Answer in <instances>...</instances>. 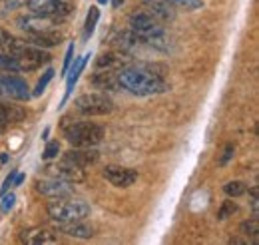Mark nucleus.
<instances>
[{
    "instance_id": "obj_26",
    "label": "nucleus",
    "mask_w": 259,
    "mask_h": 245,
    "mask_svg": "<svg viewBox=\"0 0 259 245\" xmlns=\"http://www.w3.org/2000/svg\"><path fill=\"white\" fill-rule=\"evenodd\" d=\"M0 70H10V72H16V60L12 54H6V52H0Z\"/></svg>"
},
{
    "instance_id": "obj_34",
    "label": "nucleus",
    "mask_w": 259,
    "mask_h": 245,
    "mask_svg": "<svg viewBox=\"0 0 259 245\" xmlns=\"http://www.w3.org/2000/svg\"><path fill=\"white\" fill-rule=\"evenodd\" d=\"M72 56H74V44L68 46V52H66V56H64V66H62V74H64V76H66V72H68V68H70V64H72Z\"/></svg>"
},
{
    "instance_id": "obj_15",
    "label": "nucleus",
    "mask_w": 259,
    "mask_h": 245,
    "mask_svg": "<svg viewBox=\"0 0 259 245\" xmlns=\"http://www.w3.org/2000/svg\"><path fill=\"white\" fill-rule=\"evenodd\" d=\"M62 40V34L54 28L50 30H42V32H34V34H28V44H34L38 48H52V46H58Z\"/></svg>"
},
{
    "instance_id": "obj_8",
    "label": "nucleus",
    "mask_w": 259,
    "mask_h": 245,
    "mask_svg": "<svg viewBox=\"0 0 259 245\" xmlns=\"http://www.w3.org/2000/svg\"><path fill=\"white\" fill-rule=\"evenodd\" d=\"M72 10H74V6L70 2H66V0H48L42 6L34 8L32 12H36L38 16L50 18L52 22H60V20H64L72 14Z\"/></svg>"
},
{
    "instance_id": "obj_2",
    "label": "nucleus",
    "mask_w": 259,
    "mask_h": 245,
    "mask_svg": "<svg viewBox=\"0 0 259 245\" xmlns=\"http://www.w3.org/2000/svg\"><path fill=\"white\" fill-rule=\"evenodd\" d=\"M130 30L134 32L140 42H146L150 46H156L160 50H167V36L163 32L162 24L156 16L150 12H134L130 16Z\"/></svg>"
},
{
    "instance_id": "obj_37",
    "label": "nucleus",
    "mask_w": 259,
    "mask_h": 245,
    "mask_svg": "<svg viewBox=\"0 0 259 245\" xmlns=\"http://www.w3.org/2000/svg\"><path fill=\"white\" fill-rule=\"evenodd\" d=\"M44 2H48V0H28V6H30V10H34V8L42 6Z\"/></svg>"
},
{
    "instance_id": "obj_19",
    "label": "nucleus",
    "mask_w": 259,
    "mask_h": 245,
    "mask_svg": "<svg viewBox=\"0 0 259 245\" xmlns=\"http://www.w3.org/2000/svg\"><path fill=\"white\" fill-rule=\"evenodd\" d=\"M90 58V54H86V56H82V58H78V60L74 62V66L72 68H68L70 72H66L68 74V80H66V98L72 94L74 90V86H76V82H78V78H80V74H82V70L86 68V62ZM64 98V100H66Z\"/></svg>"
},
{
    "instance_id": "obj_5",
    "label": "nucleus",
    "mask_w": 259,
    "mask_h": 245,
    "mask_svg": "<svg viewBox=\"0 0 259 245\" xmlns=\"http://www.w3.org/2000/svg\"><path fill=\"white\" fill-rule=\"evenodd\" d=\"M74 110L82 116H106L114 110V104L106 94H82L74 100Z\"/></svg>"
},
{
    "instance_id": "obj_24",
    "label": "nucleus",
    "mask_w": 259,
    "mask_h": 245,
    "mask_svg": "<svg viewBox=\"0 0 259 245\" xmlns=\"http://www.w3.org/2000/svg\"><path fill=\"white\" fill-rule=\"evenodd\" d=\"M224 191H226L229 197H239L247 191V185L243 182H229V184L224 185Z\"/></svg>"
},
{
    "instance_id": "obj_17",
    "label": "nucleus",
    "mask_w": 259,
    "mask_h": 245,
    "mask_svg": "<svg viewBox=\"0 0 259 245\" xmlns=\"http://www.w3.org/2000/svg\"><path fill=\"white\" fill-rule=\"evenodd\" d=\"M144 2L148 6V12L152 16H156L160 22L171 20L176 16V12L171 8V0H144Z\"/></svg>"
},
{
    "instance_id": "obj_31",
    "label": "nucleus",
    "mask_w": 259,
    "mask_h": 245,
    "mask_svg": "<svg viewBox=\"0 0 259 245\" xmlns=\"http://www.w3.org/2000/svg\"><path fill=\"white\" fill-rule=\"evenodd\" d=\"M174 4H178V6H184L186 10H195V8H199L203 2L201 0H171Z\"/></svg>"
},
{
    "instance_id": "obj_10",
    "label": "nucleus",
    "mask_w": 259,
    "mask_h": 245,
    "mask_svg": "<svg viewBox=\"0 0 259 245\" xmlns=\"http://www.w3.org/2000/svg\"><path fill=\"white\" fill-rule=\"evenodd\" d=\"M22 243H28V245H52V243H58V237L52 229L48 227H30V229H24L22 235H20Z\"/></svg>"
},
{
    "instance_id": "obj_25",
    "label": "nucleus",
    "mask_w": 259,
    "mask_h": 245,
    "mask_svg": "<svg viewBox=\"0 0 259 245\" xmlns=\"http://www.w3.org/2000/svg\"><path fill=\"white\" fill-rule=\"evenodd\" d=\"M54 78V70L52 68H48L44 74H42V78L38 80V84H36V88H34V96H42V92L46 90V86L50 84V80Z\"/></svg>"
},
{
    "instance_id": "obj_32",
    "label": "nucleus",
    "mask_w": 259,
    "mask_h": 245,
    "mask_svg": "<svg viewBox=\"0 0 259 245\" xmlns=\"http://www.w3.org/2000/svg\"><path fill=\"white\" fill-rule=\"evenodd\" d=\"M16 174H18V172H16V170H12V172L6 176L4 184H2V187H0V195H4V193H6V191L12 187V184H14V178H16Z\"/></svg>"
},
{
    "instance_id": "obj_20",
    "label": "nucleus",
    "mask_w": 259,
    "mask_h": 245,
    "mask_svg": "<svg viewBox=\"0 0 259 245\" xmlns=\"http://www.w3.org/2000/svg\"><path fill=\"white\" fill-rule=\"evenodd\" d=\"M92 84L96 86L98 90H116V88H120L116 72H106V70L98 72L96 76L92 78Z\"/></svg>"
},
{
    "instance_id": "obj_29",
    "label": "nucleus",
    "mask_w": 259,
    "mask_h": 245,
    "mask_svg": "<svg viewBox=\"0 0 259 245\" xmlns=\"http://www.w3.org/2000/svg\"><path fill=\"white\" fill-rule=\"evenodd\" d=\"M235 212H237V206H235L233 201H224L222 210L218 212V217H220V219H227L229 215H233Z\"/></svg>"
},
{
    "instance_id": "obj_40",
    "label": "nucleus",
    "mask_w": 259,
    "mask_h": 245,
    "mask_svg": "<svg viewBox=\"0 0 259 245\" xmlns=\"http://www.w3.org/2000/svg\"><path fill=\"white\" fill-rule=\"evenodd\" d=\"M98 2H100V4H106V2H108V0H98Z\"/></svg>"
},
{
    "instance_id": "obj_21",
    "label": "nucleus",
    "mask_w": 259,
    "mask_h": 245,
    "mask_svg": "<svg viewBox=\"0 0 259 245\" xmlns=\"http://www.w3.org/2000/svg\"><path fill=\"white\" fill-rule=\"evenodd\" d=\"M138 42H140V38H138L132 30L118 32V34H116V38H112L114 48H118L120 52H128V50H132Z\"/></svg>"
},
{
    "instance_id": "obj_1",
    "label": "nucleus",
    "mask_w": 259,
    "mask_h": 245,
    "mask_svg": "<svg viewBox=\"0 0 259 245\" xmlns=\"http://www.w3.org/2000/svg\"><path fill=\"white\" fill-rule=\"evenodd\" d=\"M120 88L136 94V96H154L165 92L167 84L160 74L144 66H124L116 72Z\"/></svg>"
},
{
    "instance_id": "obj_33",
    "label": "nucleus",
    "mask_w": 259,
    "mask_h": 245,
    "mask_svg": "<svg viewBox=\"0 0 259 245\" xmlns=\"http://www.w3.org/2000/svg\"><path fill=\"white\" fill-rule=\"evenodd\" d=\"M28 4V0H4V10H16Z\"/></svg>"
},
{
    "instance_id": "obj_12",
    "label": "nucleus",
    "mask_w": 259,
    "mask_h": 245,
    "mask_svg": "<svg viewBox=\"0 0 259 245\" xmlns=\"http://www.w3.org/2000/svg\"><path fill=\"white\" fill-rule=\"evenodd\" d=\"M126 64H128L126 52H120V50H116V52H104L96 60V70L98 72H102V70H106V72H118Z\"/></svg>"
},
{
    "instance_id": "obj_18",
    "label": "nucleus",
    "mask_w": 259,
    "mask_h": 245,
    "mask_svg": "<svg viewBox=\"0 0 259 245\" xmlns=\"http://www.w3.org/2000/svg\"><path fill=\"white\" fill-rule=\"evenodd\" d=\"M24 116H26V112H24L22 108L2 104V106H0V134H2L8 126L22 122V120H24Z\"/></svg>"
},
{
    "instance_id": "obj_36",
    "label": "nucleus",
    "mask_w": 259,
    "mask_h": 245,
    "mask_svg": "<svg viewBox=\"0 0 259 245\" xmlns=\"http://www.w3.org/2000/svg\"><path fill=\"white\" fill-rule=\"evenodd\" d=\"M249 193H251V208H253V214L257 215V210H259V199H257V187H251L249 189Z\"/></svg>"
},
{
    "instance_id": "obj_13",
    "label": "nucleus",
    "mask_w": 259,
    "mask_h": 245,
    "mask_svg": "<svg viewBox=\"0 0 259 245\" xmlns=\"http://www.w3.org/2000/svg\"><path fill=\"white\" fill-rule=\"evenodd\" d=\"M48 170H50L52 176H58V178H62V180L70 182V184H80V182L86 180L84 168H76V166L66 164V161H60L58 166H52V168H48Z\"/></svg>"
},
{
    "instance_id": "obj_9",
    "label": "nucleus",
    "mask_w": 259,
    "mask_h": 245,
    "mask_svg": "<svg viewBox=\"0 0 259 245\" xmlns=\"http://www.w3.org/2000/svg\"><path fill=\"white\" fill-rule=\"evenodd\" d=\"M104 178L116 187H130L138 182V172L130 168H122V166H106Z\"/></svg>"
},
{
    "instance_id": "obj_23",
    "label": "nucleus",
    "mask_w": 259,
    "mask_h": 245,
    "mask_svg": "<svg viewBox=\"0 0 259 245\" xmlns=\"http://www.w3.org/2000/svg\"><path fill=\"white\" fill-rule=\"evenodd\" d=\"M239 231H241L243 235L251 237V243H257L259 219H257V217H253V219H247V221H243V223H241V227H239Z\"/></svg>"
},
{
    "instance_id": "obj_35",
    "label": "nucleus",
    "mask_w": 259,
    "mask_h": 245,
    "mask_svg": "<svg viewBox=\"0 0 259 245\" xmlns=\"http://www.w3.org/2000/svg\"><path fill=\"white\" fill-rule=\"evenodd\" d=\"M231 155H233V144H227L226 150H224V155H222V159H220V166H226L227 161L231 159Z\"/></svg>"
},
{
    "instance_id": "obj_30",
    "label": "nucleus",
    "mask_w": 259,
    "mask_h": 245,
    "mask_svg": "<svg viewBox=\"0 0 259 245\" xmlns=\"http://www.w3.org/2000/svg\"><path fill=\"white\" fill-rule=\"evenodd\" d=\"M58 152H60V144H58V142H48V144H46V150L42 153V157H44V159H52V157L58 155Z\"/></svg>"
},
{
    "instance_id": "obj_38",
    "label": "nucleus",
    "mask_w": 259,
    "mask_h": 245,
    "mask_svg": "<svg viewBox=\"0 0 259 245\" xmlns=\"http://www.w3.org/2000/svg\"><path fill=\"white\" fill-rule=\"evenodd\" d=\"M22 182H24V176H22V174H16V178H14V184H12V185H20Z\"/></svg>"
},
{
    "instance_id": "obj_22",
    "label": "nucleus",
    "mask_w": 259,
    "mask_h": 245,
    "mask_svg": "<svg viewBox=\"0 0 259 245\" xmlns=\"http://www.w3.org/2000/svg\"><path fill=\"white\" fill-rule=\"evenodd\" d=\"M98 20H100V10H98V6H90V10H88V14H86V24H84V36H86V38H90V36L94 34Z\"/></svg>"
},
{
    "instance_id": "obj_28",
    "label": "nucleus",
    "mask_w": 259,
    "mask_h": 245,
    "mask_svg": "<svg viewBox=\"0 0 259 245\" xmlns=\"http://www.w3.org/2000/svg\"><path fill=\"white\" fill-rule=\"evenodd\" d=\"M14 201H16V195H14V193H4V195H2V203H0L2 214H8V212L14 208Z\"/></svg>"
},
{
    "instance_id": "obj_11",
    "label": "nucleus",
    "mask_w": 259,
    "mask_h": 245,
    "mask_svg": "<svg viewBox=\"0 0 259 245\" xmlns=\"http://www.w3.org/2000/svg\"><path fill=\"white\" fill-rule=\"evenodd\" d=\"M98 157H100V153L94 148H74L62 155V161L72 164L76 168H88V166L96 164Z\"/></svg>"
},
{
    "instance_id": "obj_6",
    "label": "nucleus",
    "mask_w": 259,
    "mask_h": 245,
    "mask_svg": "<svg viewBox=\"0 0 259 245\" xmlns=\"http://www.w3.org/2000/svg\"><path fill=\"white\" fill-rule=\"evenodd\" d=\"M0 98L26 102L30 100V88L26 80H22L16 74H0Z\"/></svg>"
},
{
    "instance_id": "obj_39",
    "label": "nucleus",
    "mask_w": 259,
    "mask_h": 245,
    "mask_svg": "<svg viewBox=\"0 0 259 245\" xmlns=\"http://www.w3.org/2000/svg\"><path fill=\"white\" fill-rule=\"evenodd\" d=\"M122 4H124V0H112V6H114V8H120Z\"/></svg>"
},
{
    "instance_id": "obj_14",
    "label": "nucleus",
    "mask_w": 259,
    "mask_h": 245,
    "mask_svg": "<svg viewBox=\"0 0 259 245\" xmlns=\"http://www.w3.org/2000/svg\"><path fill=\"white\" fill-rule=\"evenodd\" d=\"M54 24H56V22H52L50 18L38 16L36 12L28 14V16H22V18H18V26H20L22 30L26 32V36H28V34H34V32L50 30V28H54Z\"/></svg>"
},
{
    "instance_id": "obj_7",
    "label": "nucleus",
    "mask_w": 259,
    "mask_h": 245,
    "mask_svg": "<svg viewBox=\"0 0 259 245\" xmlns=\"http://www.w3.org/2000/svg\"><path fill=\"white\" fill-rule=\"evenodd\" d=\"M36 189L42 195L48 197H66L72 193V185L58 176H48V178H38L36 180Z\"/></svg>"
},
{
    "instance_id": "obj_27",
    "label": "nucleus",
    "mask_w": 259,
    "mask_h": 245,
    "mask_svg": "<svg viewBox=\"0 0 259 245\" xmlns=\"http://www.w3.org/2000/svg\"><path fill=\"white\" fill-rule=\"evenodd\" d=\"M12 42H14V36H12L10 32L0 28V52H6V54H8V48H10Z\"/></svg>"
},
{
    "instance_id": "obj_4",
    "label": "nucleus",
    "mask_w": 259,
    "mask_h": 245,
    "mask_svg": "<svg viewBox=\"0 0 259 245\" xmlns=\"http://www.w3.org/2000/svg\"><path fill=\"white\" fill-rule=\"evenodd\" d=\"M48 215L56 223L64 221H78L90 215V206L82 199H66V197H52L48 203Z\"/></svg>"
},
{
    "instance_id": "obj_3",
    "label": "nucleus",
    "mask_w": 259,
    "mask_h": 245,
    "mask_svg": "<svg viewBox=\"0 0 259 245\" xmlns=\"http://www.w3.org/2000/svg\"><path fill=\"white\" fill-rule=\"evenodd\" d=\"M62 132L74 148H94L104 138V130L98 124L72 118H62Z\"/></svg>"
},
{
    "instance_id": "obj_16",
    "label": "nucleus",
    "mask_w": 259,
    "mask_h": 245,
    "mask_svg": "<svg viewBox=\"0 0 259 245\" xmlns=\"http://www.w3.org/2000/svg\"><path fill=\"white\" fill-rule=\"evenodd\" d=\"M58 229L64 231L66 235H72V237H82V239H88L94 235V227L84 223V219H78V221H64V223H58Z\"/></svg>"
}]
</instances>
